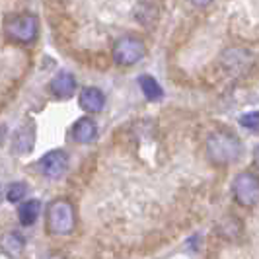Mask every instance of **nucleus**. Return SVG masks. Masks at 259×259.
Instances as JSON below:
<instances>
[{
    "mask_svg": "<svg viewBox=\"0 0 259 259\" xmlns=\"http://www.w3.org/2000/svg\"><path fill=\"white\" fill-rule=\"evenodd\" d=\"M207 154L219 166L234 164L242 156V144H240V141L234 137L232 133L219 131V133H214V135L208 137Z\"/></svg>",
    "mask_w": 259,
    "mask_h": 259,
    "instance_id": "1",
    "label": "nucleus"
},
{
    "mask_svg": "<svg viewBox=\"0 0 259 259\" xmlns=\"http://www.w3.org/2000/svg\"><path fill=\"white\" fill-rule=\"evenodd\" d=\"M4 33L6 37L18 45H29L37 39L39 20L33 14H16L4 20Z\"/></svg>",
    "mask_w": 259,
    "mask_h": 259,
    "instance_id": "2",
    "label": "nucleus"
},
{
    "mask_svg": "<svg viewBox=\"0 0 259 259\" xmlns=\"http://www.w3.org/2000/svg\"><path fill=\"white\" fill-rule=\"evenodd\" d=\"M76 226V214L72 203L66 199L53 201L47 208V230L55 236H68Z\"/></svg>",
    "mask_w": 259,
    "mask_h": 259,
    "instance_id": "3",
    "label": "nucleus"
},
{
    "mask_svg": "<svg viewBox=\"0 0 259 259\" xmlns=\"http://www.w3.org/2000/svg\"><path fill=\"white\" fill-rule=\"evenodd\" d=\"M113 61L121 66H133L139 61H143L146 55V45L135 35H123L113 45Z\"/></svg>",
    "mask_w": 259,
    "mask_h": 259,
    "instance_id": "4",
    "label": "nucleus"
},
{
    "mask_svg": "<svg viewBox=\"0 0 259 259\" xmlns=\"http://www.w3.org/2000/svg\"><path fill=\"white\" fill-rule=\"evenodd\" d=\"M232 193L236 203L242 207L251 208L259 205V178L249 171L240 174L232 183Z\"/></svg>",
    "mask_w": 259,
    "mask_h": 259,
    "instance_id": "5",
    "label": "nucleus"
},
{
    "mask_svg": "<svg viewBox=\"0 0 259 259\" xmlns=\"http://www.w3.org/2000/svg\"><path fill=\"white\" fill-rule=\"evenodd\" d=\"M39 169L45 178L49 180H59L65 176L68 169V154L65 150H51L39 160Z\"/></svg>",
    "mask_w": 259,
    "mask_h": 259,
    "instance_id": "6",
    "label": "nucleus"
},
{
    "mask_svg": "<svg viewBox=\"0 0 259 259\" xmlns=\"http://www.w3.org/2000/svg\"><path fill=\"white\" fill-rule=\"evenodd\" d=\"M78 104L84 111L88 113H100L105 105V96L100 88H94V86H88L80 92V98H78Z\"/></svg>",
    "mask_w": 259,
    "mask_h": 259,
    "instance_id": "7",
    "label": "nucleus"
},
{
    "mask_svg": "<svg viewBox=\"0 0 259 259\" xmlns=\"http://www.w3.org/2000/svg\"><path fill=\"white\" fill-rule=\"evenodd\" d=\"M26 240L20 232H6L0 236V251L10 259H18L24 253Z\"/></svg>",
    "mask_w": 259,
    "mask_h": 259,
    "instance_id": "8",
    "label": "nucleus"
},
{
    "mask_svg": "<svg viewBox=\"0 0 259 259\" xmlns=\"http://www.w3.org/2000/svg\"><path fill=\"white\" fill-rule=\"evenodd\" d=\"M74 90H76V78L72 76L70 72H59L51 80V92L61 100L70 98L74 94Z\"/></svg>",
    "mask_w": 259,
    "mask_h": 259,
    "instance_id": "9",
    "label": "nucleus"
},
{
    "mask_svg": "<svg viewBox=\"0 0 259 259\" xmlns=\"http://www.w3.org/2000/svg\"><path fill=\"white\" fill-rule=\"evenodd\" d=\"M96 137H98V127H96V123L92 121L90 117H82V119H78L76 123H74V127H72V139L76 143L88 144Z\"/></svg>",
    "mask_w": 259,
    "mask_h": 259,
    "instance_id": "10",
    "label": "nucleus"
},
{
    "mask_svg": "<svg viewBox=\"0 0 259 259\" xmlns=\"http://www.w3.org/2000/svg\"><path fill=\"white\" fill-rule=\"evenodd\" d=\"M33 144H35V131H33V127H22V129L16 131L12 141L16 154H29Z\"/></svg>",
    "mask_w": 259,
    "mask_h": 259,
    "instance_id": "11",
    "label": "nucleus"
},
{
    "mask_svg": "<svg viewBox=\"0 0 259 259\" xmlns=\"http://www.w3.org/2000/svg\"><path fill=\"white\" fill-rule=\"evenodd\" d=\"M39 212H41V203L37 199H29L26 203H22L20 208H18V219L24 226H31L37 221Z\"/></svg>",
    "mask_w": 259,
    "mask_h": 259,
    "instance_id": "12",
    "label": "nucleus"
},
{
    "mask_svg": "<svg viewBox=\"0 0 259 259\" xmlns=\"http://www.w3.org/2000/svg\"><path fill=\"white\" fill-rule=\"evenodd\" d=\"M139 86H141L143 94L146 96V100H150V102H158L164 96L162 86L156 82V78L148 76V74H143V76L139 78Z\"/></svg>",
    "mask_w": 259,
    "mask_h": 259,
    "instance_id": "13",
    "label": "nucleus"
},
{
    "mask_svg": "<svg viewBox=\"0 0 259 259\" xmlns=\"http://www.w3.org/2000/svg\"><path fill=\"white\" fill-rule=\"evenodd\" d=\"M27 193V185L22 182H16V183H10V187H8V191H6V199L10 201V203H20Z\"/></svg>",
    "mask_w": 259,
    "mask_h": 259,
    "instance_id": "14",
    "label": "nucleus"
},
{
    "mask_svg": "<svg viewBox=\"0 0 259 259\" xmlns=\"http://www.w3.org/2000/svg\"><path fill=\"white\" fill-rule=\"evenodd\" d=\"M240 125L246 127V129H251V131L259 129V111L244 113V115L240 117Z\"/></svg>",
    "mask_w": 259,
    "mask_h": 259,
    "instance_id": "15",
    "label": "nucleus"
},
{
    "mask_svg": "<svg viewBox=\"0 0 259 259\" xmlns=\"http://www.w3.org/2000/svg\"><path fill=\"white\" fill-rule=\"evenodd\" d=\"M191 2H193L197 8H205V6H208L212 0H191Z\"/></svg>",
    "mask_w": 259,
    "mask_h": 259,
    "instance_id": "16",
    "label": "nucleus"
},
{
    "mask_svg": "<svg viewBox=\"0 0 259 259\" xmlns=\"http://www.w3.org/2000/svg\"><path fill=\"white\" fill-rule=\"evenodd\" d=\"M253 160H255V166L259 168V146L255 148V150H253Z\"/></svg>",
    "mask_w": 259,
    "mask_h": 259,
    "instance_id": "17",
    "label": "nucleus"
},
{
    "mask_svg": "<svg viewBox=\"0 0 259 259\" xmlns=\"http://www.w3.org/2000/svg\"><path fill=\"white\" fill-rule=\"evenodd\" d=\"M0 195H2V189H0Z\"/></svg>",
    "mask_w": 259,
    "mask_h": 259,
    "instance_id": "18",
    "label": "nucleus"
}]
</instances>
